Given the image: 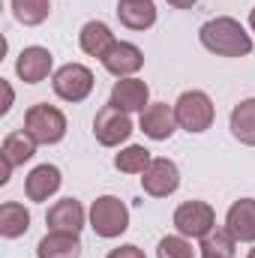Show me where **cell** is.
<instances>
[{"mask_svg":"<svg viewBox=\"0 0 255 258\" xmlns=\"http://www.w3.org/2000/svg\"><path fill=\"white\" fill-rule=\"evenodd\" d=\"M198 39L216 57H246V54H252L249 33L243 30V24L237 18H228V15L204 21L201 30H198Z\"/></svg>","mask_w":255,"mask_h":258,"instance_id":"obj_1","label":"cell"},{"mask_svg":"<svg viewBox=\"0 0 255 258\" xmlns=\"http://www.w3.org/2000/svg\"><path fill=\"white\" fill-rule=\"evenodd\" d=\"M90 228L96 237H120L123 231L129 228V207L114 198V195H102L90 204Z\"/></svg>","mask_w":255,"mask_h":258,"instance_id":"obj_2","label":"cell"},{"mask_svg":"<svg viewBox=\"0 0 255 258\" xmlns=\"http://www.w3.org/2000/svg\"><path fill=\"white\" fill-rule=\"evenodd\" d=\"M174 117H177V126L186 129V132H207L213 117H216V108L210 102V96L204 90H186L180 93V99L174 102Z\"/></svg>","mask_w":255,"mask_h":258,"instance_id":"obj_3","label":"cell"},{"mask_svg":"<svg viewBox=\"0 0 255 258\" xmlns=\"http://www.w3.org/2000/svg\"><path fill=\"white\" fill-rule=\"evenodd\" d=\"M24 129L36 138V144H57L66 135V114L48 102H36L24 114Z\"/></svg>","mask_w":255,"mask_h":258,"instance_id":"obj_4","label":"cell"},{"mask_svg":"<svg viewBox=\"0 0 255 258\" xmlns=\"http://www.w3.org/2000/svg\"><path fill=\"white\" fill-rule=\"evenodd\" d=\"M51 87L66 102H84L93 93V72L84 63H66L54 72Z\"/></svg>","mask_w":255,"mask_h":258,"instance_id":"obj_5","label":"cell"},{"mask_svg":"<svg viewBox=\"0 0 255 258\" xmlns=\"http://www.w3.org/2000/svg\"><path fill=\"white\" fill-rule=\"evenodd\" d=\"M174 228L183 237H204L216 228V213L207 201H183L174 210Z\"/></svg>","mask_w":255,"mask_h":258,"instance_id":"obj_6","label":"cell"},{"mask_svg":"<svg viewBox=\"0 0 255 258\" xmlns=\"http://www.w3.org/2000/svg\"><path fill=\"white\" fill-rule=\"evenodd\" d=\"M93 135L102 147H117L132 135V120H129L126 111H120L114 105H105L93 117Z\"/></svg>","mask_w":255,"mask_h":258,"instance_id":"obj_7","label":"cell"},{"mask_svg":"<svg viewBox=\"0 0 255 258\" xmlns=\"http://www.w3.org/2000/svg\"><path fill=\"white\" fill-rule=\"evenodd\" d=\"M177 186H180V171L165 156H156L141 174V189L150 198H168L171 192H177Z\"/></svg>","mask_w":255,"mask_h":258,"instance_id":"obj_8","label":"cell"},{"mask_svg":"<svg viewBox=\"0 0 255 258\" xmlns=\"http://www.w3.org/2000/svg\"><path fill=\"white\" fill-rule=\"evenodd\" d=\"M36 153V138L27 132V129H15L3 138L0 144V156H3V174H0V183H9V171L15 165H24L27 159H33Z\"/></svg>","mask_w":255,"mask_h":258,"instance_id":"obj_9","label":"cell"},{"mask_svg":"<svg viewBox=\"0 0 255 258\" xmlns=\"http://www.w3.org/2000/svg\"><path fill=\"white\" fill-rule=\"evenodd\" d=\"M51 66H54V57H51L48 48H42V45H27V48L18 54V60H15V72H18V78H21L24 84H39V81L48 78Z\"/></svg>","mask_w":255,"mask_h":258,"instance_id":"obj_10","label":"cell"},{"mask_svg":"<svg viewBox=\"0 0 255 258\" xmlns=\"http://www.w3.org/2000/svg\"><path fill=\"white\" fill-rule=\"evenodd\" d=\"M102 66H105L114 78H132V75L144 66V54H141V48H138V45L117 39V42L105 51Z\"/></svg>","mask_w":255,"mask_h":258,"instance_id":"obj_11","label":"cell"},{"mask_svg":"<svg viewBox=\"0 0 255 258\" xmlns=\"http://www.w3.org/2000/svg\"><path fill=\"white\" fill-rule=\"evenodd\" d=\"M141 132L153 141H168L177 129V117H174V108L168 102H153L141 111Z\"/></svg>","mask_w":255,"mask_h":258,"instance_id":"obj_12","label":"cell"},{"mask_svg":"<svg viewBox=\"0 0 255 258\" xmlns=\"http://www.w3.org/2000/svg\"><path fill=\"white\" fill-rule=\"evenodd\" d=\"M147 99H150V87H147V81H141V78H120L114 87H111V99H108V105H114V108H120V111H144L147 108Z\"/></svg>","mask_w":255,"mask_h":258,"instance_id":"obj_13","label":"cell"},{"mask_svg":"<svg viewBox=\"0 0 255 258\" xmlns=\"http://www.w3.org/2000/svg\"><path fill=\"white\" fill-rule=\"evenodd\" d=\"M84 219H87V213H84L81 201H75V198L57 201V204L45 213L48 231H66V234H78V231L84 228Z\"/></svg>","mask_w":255,"mask_h":258,"instance_id":"obj_14","label":"cell"},{"mask_svg":"<svg viewBox=\"0 0 255 258\" xmlns=\"http://www.w3.org/2000/svg\"><path fill=\"white\" fill-rule=\"evenodd\" d=\"M225 228L240 243H255V198H240L228 207Z\"/></svg>","mask_w":255,"mask_h":258,"instance_id":"obj_15","label":"cell"},{"mask_svg":"<svg viewBox=\"0 0 255 258\" xmlns=\"http://www.w3.org/2000/svg\"><path fill=\"white\" fill-rule=\"evenodd\" d=\"M60 183H63V177H60L57 165H36L24 180V195L30 201H48L60 189Z\"/></svg>","mask_w":255,"mask_h":258,"instance_id":"obj_16","label":"cell"},{"mask_svg":"<svg viewBox=\"0 0 255 258\" xmlns=\"http://www.w3.org/2000/svg\"><path fill=\"white\" fill-rule=\"evenodd\" d=\"M117 18L129 30H150L156 24L153 0H117Z\"/></svg>","mask_w":255,"mask_h":258,"instance_id":"obj_17","label":"cell"},{"mask_svg":"<svg viewBox=\"0 0 255 258\" xmlns=\"http://www.w3.org/2000/svg\"><path fill=\"white\" fill-rule=\"evenodd\" d=\"M117 39H114V33H111V27L105 24V21H87L84 27H81V33H78V45H81V51L84 54H90V57H105V51L114 45Z\"/></svg>","mask_w":255,"mask_h":258,"instance_id":"obj_18","label":"cell"},{"mask_svg":"<svg viewBox=\"0 0 255 258\" xmlns=\"http://www.w3.org/2000/svg\"><path fill=\"white\" fill-rule=\"evenodd\" d=\"M78 255H81V240H78V234H66V231H48L36 246V258H78Z\"/></svg>","mask_w":255,"mask_h":258,"instance_id":"obj_19","label":"cell"},{"mask_svg":"<svg viewBox=\"0 0 255 258\" xmlns=\"http://www.w3.org/2000/svg\"><path fill=\"white\" fill-rule=\"evenodd\" d=\"M231 135L240 141V144H249L255 147V99H243L231 108Z\"/></svg>","mask_w":255,"mask_h":258,"instance_id":"obj_20","label":"cell"},{"mask_svg":"<svg viewBox=\"0 0 255 258\" xmlns=\"http://www.w3.org/2000/svg\"><path fill=\"white\" fill-rule=\"evenodd\" d=\"M27 228H30V213H27V207L18 204V201H6V204L0 207V234L9 237V240H15V237L27 234Z\"/></svg>","mask_w":255,"mask_h":258,"instance_id":"obj_21","label":"cell"},{"mask_svg":"<svg viewBox=\"0 0 255 258\" xmlns=\"http://www.w3.org/2000/svg\"><path fill=\"white\" fill-rule=\"evenodd\" d=\"M201 258H234L237 252V240L228 228H213L201 237Z\"/></svg>","mask_w":255,"mask_h":258,"instance_id":"obj_22","label":"cell"},{"mask_svg":"<svg viewBox=\"0 0 255 258\" xmlns=\"http://www.w3.org/2000/svg\"><path fill=\"white\" fill-rule=\"evenodd\" d=\"M150 162H153V156H150V150L141 147V144H129V147H123V150L114 156V168L123 171V174H144V168H147Z\"/></svg>","mask_w":255,"mask_h":258,"instance_id":"obj_23","label":"cell"},{"mask_svg":"<svg viewBox=\"0 0 255 258\" xmlns=\"http://www.w3.org/2000/svg\"><path fill=\"white\" fill-rule=\"evenodd\" d=\"M51 3L48 0H12V15L24 24V27H36L48 18Z\"/></svg>","mask_w":255,"mask_h":258,"instance_id":"obj_24","label":"cell"},{"mask_svg":"<svg viewBox=\"0 0 255 258\" xmlns=\"http://www.w3.org/2000/svg\"><path fill=\"white\" fill-rule=\"evenodd\" d=\"M156 258H195V249L183 234H168V237L159 240Z\"/></svg>","mask_w":255,"mask_h":258,"instance_id":"obj_25","label":"cell"},{"mask_svg":"<svg viewBox=\"0 0 255 258\" xmlns=\"http://www.w3.org/2000/svg\"><path fill=\"white\" fill-rule=\"evenodd\" d=\"M108 258H147L138 246H132V243H126V246H117V249H111L108 252Z\"/></svg>","mask_w":255,"mask_h":258,"instance_id":"obj_26","label":"cell"},{"mask_svg":"<svg viewBox=\"0 0 255 258\" xmlns=\"http://www.w3.org/2000/svg\"><path fill=\"white\" fill-rule=\"evenodd\" d=\"M3 93H6V99H3V105H0V114H6V111L12 108V87H9V81H3Z\"/></svg>","mask_w":255,"mask_h":258,"instance_id":"obj_27","label":"cell"},{"mask_svg":"<svg viewBox=\"0 0 255 258\" xmlns=\"http://www.w3.org/2000/svg\"><path fill=\"white\" fill-rule=\"evenodd\" d=\"M165 3H168V6H174V9H192L198 0H165Z\"/></svg>","mask_w":255,"mask_h":258,"instance_id":"obj_28","label":"cell"},{"mask_svg":"<svg viewBox=\"0 0 255 258\" xmlns=\"http://www.w3.org/2000/svg\"><path fill=\"white\" fill-rule=\"evenodd\" d=\"M249 27H252V33H255V9L249 12Z\"/></svg>","mask_w":255,"mask_h":258,"instance_id":"obj_29","label":"cell"},{"mask_svg":"<svg viewBox=\"0 0 255 258\" xmlns=\"http://www.w3.org/2000/svg\"><path fill=\"white\" fill-rule=\"evenodd\" d=\"M246 258H255V249H249V255H246Z\"/></svg>","mask_w":255,"mask_h":258,"instance_id":"obj_30","label":"cell"}]
</instances>
